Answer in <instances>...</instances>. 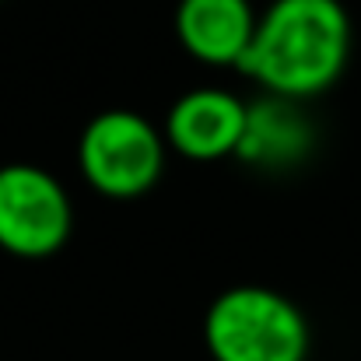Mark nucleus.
Returning <instances> with one entry per match:
<instances>
[{"label":"nucleus","mask_w":361,"mask_h":361,"mask_svg":"<svg viewBox=\"0 0 361 361\" xmlns=\"http://www.w3.org/2000/svg\"><path fill=\"white\" fill-rule=\"evenodd\" d=\"M351 14L344 0H270L239 71L263 95L309 102L326 95L351 60Z\"/></svg>","instance_id":"nucleus-1"},{"label":"nucleus","mask_w":361,"mask_h":361,"mask_svg":"<svg viewBox=\"0 0 361 361\" xmlns=\"http://www.w3.org/2000/svg\"><path fill=\"white\" fill-rule=\"evenodd\" d=\"M204 348L211 361H309L312 326L277 288H225L204 312Z\"/></svg>","instance_id":"nucleus-2"},{"label":"nucleus","mask_w":361,"mask_h":361,"mask_svg":"<svg viewBox=\"0 0 361 361\" xmlns=\"http://www.w3.org/2000/svg\"><path fill=\"white\" fill-rule=\"evenodd\" d=\"M165 154L161 126L133 109H106L85 123L78 137V172L106 200L151 193L165 172Z\"/></svg>","instance_id":"nucleus-3"},{"label":"nucleus","mask_w":361,"mask_h":361,"mask_svg":"<svg viewBox=\"0 0 361 361\" xmlns=\"http://www.w3.org/2000/svg\"><path fill=\"white\" fill-rule=\"evenodd\" d=\"M74 232L67 186L42 165H0V249L18 259H49Z\"/></svg>","instance_id":"nucleus-4"},{"label":"nucleus","mask_w":361,"mask_h":361,"mask_svg":"<svg viewBox=\"0 0 361 361\" xmlns=\"http://www.w3.org/2000/svg\"><path fill=\"white\" fill-rule=\"evenodd\" d=\"M245 109L249 106L228 88H190L165 113V144L190 161L235 158L245 130Z\"/></svg>","instance_id":"nucleus-5"},{"label":"nucleus","mask_w":361,"mask_h":361,"mask_svg":"<svg viewBox=\"0 0 361 361\" xmlns=\"http://www.w3.org/2000/svg\"><path fill=\"white\" fill-rule=\"evenodd\" d=\"M256 18L259 14L249 0H179L176 39L193 60L239 71L256 32Z\"/></svg>","instance_id":"nucleus-6"},{"label":"nucleus","mask_w":361,"mask_h":361,"mask_svg":"<svg viewBox=\"0 0 361 361\" xmlns=\"http://www.w3.org/2000/svg\"><path fill=\"white\" fill-rule=\"evenodd\" d=\"M312 144H316V126L302 113V102L263 95L245 109V130L235 158L267 172H284L305 161Z\"/></svg>","instance_id":"nucleus-7"}]
</instances>
